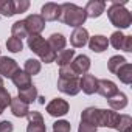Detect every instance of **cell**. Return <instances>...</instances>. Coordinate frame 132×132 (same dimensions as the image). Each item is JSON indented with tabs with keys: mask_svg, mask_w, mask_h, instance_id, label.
<instances>
[{
	"mask_svg": "<svg viewBox=\"0 0 132 132\" xmlns=\"http://www.w3.org/2000/svg\"><path fill=\"white\" fill-rule=\"evenodd\" d=\"M0 51H2V50H0Z\"/></svg>",
	"mask_w": 132,
	"mask_h": 132,
	"instance_id": "cell-40",
	"label": "cell"
},
{
	"mask_svg": "<svg viewBox=\"0 0 132 132\" xmlns=\"http://www.w3.org/2000/svg\"><path fill=\"white\" fill-rule=\"evenodd\" d=\"M59 20L69 27L73 28H79L84 25V22L87 20V14L86 10L75 5V3H62L61 5V17Z\"/></svg>",
	"mask_w": 132,
	"mask_h": 132,
	"instance_id": "cell-1",
	"label": "cell"
},
{
	"mask_svg": "<svg viewBox=\"0 0 132 132\" xmlns=\"http://www.w3.org/2000/svg\"><path fill=\"white\" fill-rule=\"evenodd\" d=\"M124 39L126 36L121 33V31H113L110 34V39H109V45H112L115 50H123V45H124Z\"/></svg>",
	"mask_w": 132,
	"mask_h": 132,
	"instance_id": "cell-27",
	"label": "cell"
},
{
	"mask_svg": "<svg viewBox=\"0 0 132 132\" xmlns=\"http://www.w3.org/2000/svg\"><path fill=\"white\" fill-rule=\"evenodd\" d=\"M72 124L67 120H57L53 123V132H70Z\"/></svg>",
	"mask_w": 132,
	"mask_h": 132,
	"instance_id": "cell-33",
	"label": "cell"
},
{
	"mask_svg": "<svg viewBox=\"0 0 132 132\" xmlns=\"http://www.w3.org/2000/svg\"><path fill=\"white\" fill-rule=\"evenodd\" d=\"M37 100H39V103H40V104H44V103H45V101H44V100H45L44 96H37Z\"/></svg>",
	"mask_w": 132,
	"mask_h": 132,
	"instance_id": "cell-38",
	"label": "cell"
},
{
	"mask_svg": "<svg viewBox=\"0 0 132 132\" xmlns=\"http://www.w3.org/2000/svg\"><path fill=\"white\" fill-rule=\"evenodd\" d=\"M89 31L84 28V27H79V28H75L72 36H70V44L73 48H82L84 45H87L89 42Z\"/></svg>",
	"mask_w": 132,
	"mask_h": 132,
	"instance_id": "cell-13",
	"label": "cell"
},
{
	"mask_svg": "<svg viewBox=\"0 0 132 132\" xmlns=\"http://www.w3.org/2000/svg\"><path fill=\"white\" fill-rule=\"evenodd\" d=\"M37 89H36V86H28L27 89H22V90H19V95H17V98L20 100V101H23L25 104H31V103H34L36 100H37Z\"/></svg>",
	"mask_w": 132,
	"mask_h": 132,
	"instance_id": "cell-20",
	"label": "cell"
},
{
	"mask_svg": "<svg viewBox=\"0 0 132 132\" xmlns=\"http://www.w3.org/2000/svg\"><path fill=\"white\" fill-rule=\"evenodd\" d=\"M75 57V50H62L59 53H56V59L54 62L59 65V67H64V65H69Z\"/></svg>",
	"mask_w": 132,
	"mask_h": 132,
	"instance_id": "cell-23",
	"label": "cell"
},
{
	"mask_svg": "<svg viewBox=\"0 0 132 132\" xmlns=\"http://www.w3.org/2000/svg\"><path fill=\"white\" fill-rule=\"evenodd\" d=\"M17 70H19V65L14 59H11L8 56H0V76L11 79Z\"/></svg>",
	"mask_w": 132,
	"mask_h": 132,
	"instance_id": "cell-11",
	"label": "cell"
},
{
	"mask_svg": "<svg viewBox=\"0 0 132 132\" xmlns=\"http://www.w3.org/2000/svg\"><path fill=\"white\" fill-rule=\"evenodd\" d=\"M28 126H27V132H47V126L44 123V117L40 112L37 110H30L28 115Z\"/></svg>",
	"mask_w": 132,
	"mask_h": 132,
	"instance_id": "cell-7",
	"label": "cell"
},
{
	"mask_svg": "<svg viewBox=\"0 0 132 132\" xmlns=\"http://www.w3.org/2000/svg\"><path fill=\"white\" fill-rule=\"evenodd\" d=\"M126 2H112V5L107 8V17L113 27H117L120 31L126 30L132 25V16L129 10L124 6Z\"/></svg>",
	"mask_w": 132,
	"mask_h": 132,
	"instance_id": "cell-2",
	"label": "cell"
},
{
	"mask_svg": "<svg viewBox=\"0 0 132 132\" xmlns=\"http://www.w3.org/2000/svg\"><path fill=\"white\" fill-rule=\"evenodd\" d=\"M107 103H109V106H110L112 110H115V112H117V110H123V109L127 106V96H126L123 92H118L115 96L109 98Z\"/></svg>",
	"mask_w": 132,
	"mask_h": 132,
	"instance_id": "cell-21",
	"label": "cell"
},
{
	"mask_svg": "<svg viewBox=\"0 0 132 132\" xmlns=\"http://www.w3.org/2000/svg\"><path fill=\"white\" fill-rule=\"evenodd\" d=\"M126 62H127V61H126V57H124V56L115 54V56H112V57L107 61V69H109V72H110V73H117V72H118V69H120V67H123Z\"/></svg>",
	"mask_w": 132,
	"mask_h": 132,
	"instance_id": "cell-25",
	"label": "cell"
},
{
	"mask_svg": "<svg viewBox=\"0 0 132 132\" xmlns=\"http://www.w3.org/2000/svg\"><path fill=\"white\" fill-rule=\"evenodd\" d=\"M47 112L50 117H54V118H59V117H64V115H67L69 113V103L62 100V98H53L48 104H47Z\"/></svg>",
	"mask_w": 132,
	"mask_h": 132,
	"instance_id": "cell-6",
	"label": "cell"
},
{
	"mask_svg": "<svg viewBox=\"0 0 132 132\" xmlns=\"http://www.w3.org/2000/svg\"><path fill=\"white\" fill-rule=\"evenodd\" d=\"M11 34L13 37H17V39H23V37H28V33H27V28H25V23L23 20H17L13 23L11 27Z\"/></svg>",
	"mask_w": 132,
	"mask_h": 132,
	"instance_id": "cell-26",
	"label": "cell"
},
{
	"mask_svg": "<svg viewBox=\"0 0 132 132\" xmlns=\"http://www.w3.org/2000/svg\"><path fill=\"white\" fill-rule=\"evenodd\" d=\"M47 44L48 47L54 51V53H59L62 50H65V45H67V39L62 33H53L48 39H47Z\"/></svg>",
	"mask_w": 132,
	"mask_h": 132,
	"instance_id": "cell-17",
	"label": "cell"
},
{
	"mask_svg": "<svg viewBox=\"0 0 132 132\" xmlns=\"http://www.w3.org/2000/svg\"><path fill=\"white\" fill-rule=\"evenodd\" d=\"M23 23H25L28 36H39L45 28V20L40 17V14H30L23 20Z\"/></svg>",
	"mask_w": 132,
	"mask_h": 132,
	"instance_id": "cell-5",
	"label": "cell"
},
{
	"mask_svg": "<svg viewBox=\"0 0 132 132\" xmlns=\"http://www.w3.org/2000/svg\"><path fill=\"white\" fill-rule=\"evenodd\" d=\"M89 48L93 51V53H103L107 50L109 47V39L103 34H95L92 37H89V42H87Z\"/></svg>",
	"mask_w": 132,
	"mask_h": 132,
	"instance_id": "cell-15",
	"label": "cell"
},
{
	"mask_svg": "<svg viewBox=\"0 0 132 132\" xmlns=\"http://www.w3.org/2000/svg\"><path fill=\"white\" fill-rule=\"evenodd\" d=\"M118 92L120 90L113 81H110V79H98L96 81V93L101 95L103 98L109 100V98L115 96Z\"/></svg>",
	"mask_w": 132,
	"mask_h": 132,
	"instance_id": "cell-9",
	"label": "cell"
},
{
	"mask_svg": "<svg viewBox=\"0 0 132 132\" xmlns=\"http://www.w3.org/2000/svg\"><path fill=\"white\" fill-rule=\"evenodd\" d=\"M106 120H107V109L86 107L81 112V121L92 124L95 127H106Z\"/></svg>",
	"mask_w": 132,
	"mask_h": 132,
	"instance_id": "cell-4",
	"label": "cell"
},
{
	"mask_svg": "<svg viewBox=\"0 0 132 132\" xmlns=\"http://www.w3.org/2000/svg\"><path fill=\"white\" fill-rule=\"evenodd\" d=\"M6 48H8V51H11V53H19V51L23 50V42H22L20 39L11 36V37H8V40H6Z\"/></svg>",
	"mask_w": 132,
	"mask_h": 132,
	"instance_id": "cell-30",
	"label": "cell"
},
{
	"mask_svg": "<svg viewBox=\"0 0 132 132\" xmlns=\"http://www.w3.org/2000/svg\"><path fill=\"white\" fill-rule=\"evenodd\" d=\"M86 14H87V19H98L104 11H106V2L103 0H90L86 5Z\"/></svg>",
	"mask_w": 132,
	"mask_h": 132,
	"instance_id": "cell-14",
	"label": "cell"
},
{
	"mask_svg": "<svg viewBox=\"0 0 132 132\" xmlns=\"http://www.w3.org/2000/svg\"><path fill=\"white\" fill-rule=\"evenodd\" d=\"M3 87H5V86H3V78L0 76V89H3Z\"/></svg>",
	"mask_w": 132,
	"mask_h": 132,
	"instance_id": "cell-39",
	"label": "cell"
},
{
	"mask_svg": "<svg viewBox=\"0 0 132 132\" xmlns=\"http://www.w3.org/2000/svg\"><path fill=\"white\" fill-rule=\"evenodd\" d=\"M96 78L93 76V75H90V73H86V75H82V78L79 79V87H81V90L86 93V95H93V93H96Z\"/></svg>",
	"mask_w": 132,
	"mask_h": 132,
	"instance_id": "cell-16",
	"label": "cell"
},
{
	"mask_svg": "<svg viewBox=\"0 0 132 132\" xmlns=\"http://www.w3.org/2000/svg\"><path fill=\"white\" fill-rule=\"evenodd\" d=\"M78 132H98V127L92 126V124H87V123H79L78 126Z\"/></svg>",
	"mask_w": 132,
	"mask_h": 132,
	"instance_id": "cell-35",
	"label": "cell"
},
{
	"mask_svg": "<svg viewBox=\"0 0 132 132\" xmlns=\"http://www.w3.org/2000/svg\"><path fill=\"white\" fill-rule=\"evenodd\" d=\"M70 65H72V69L75 70V73L79 76V75H86V73H89L92 62H90V57H89V56H86V54H79V56H76V57L70 62Z\"/></svg>",
	"mask_w": 132,
	"mask_h": 132,
	"instance_id": "cell-12",
	"label": "cell"
},
{
	"mask_svg": "<svg viewBox=\"0 0 132 132\" xmlns=\"http://www.w3.org/2000/svg\"><path fill=\"white\" fill-rule=\"evenodd\" d=\"M123 51H126V53H130L132 51V36H126L124 45H123Z\"/></svg>",
	"mask_w": 132,
	"mask_h": 132,
	"instance_id": "cell-37",
	"label": "cell"
},
{
	"mask_svg": "<svg viewBox=\"0 0 132 132\" xmlns=\"http://www.w3.org/2000/svg\"><path fill=\"white\" fill-rule=\"evenodd\" d=\"M11 95H10V92L3 87V89H0V115L3 113V110L10 106V103H11Z\"/></svg>",
	"mask_w": 132,
	"mask_h": 132,
	"instance_id": "cell-31",
	"label": "cell"
},
{
	"mask_svg": "<svg viewBox=\"0 0 132 132\" xmlns=\"http://www.w3.org/2000/svg\"><path fill=\"white\" fill-rule=\"evenodd\" d=\"M27 44L30 47V50L37 54L40 57V62H45V64H51L54 62L56 59V53L48 47L47 40L39 34V36H28L27 37Z\"/></svg>",
	"mask_w": 132,
	"mask_h": 132,
	"instance_id": "cell-3",
	"label": "cell"
},
{
	"mask_svg": "<svg viewBox=\"0 0 132 132\" xmlns=\"http://www.w3.org/2000/svg\"><path fill=\"white\" fill-rule=\"evenodd\" d=\"M40 69H42V62L37 61V59H27L25 61V65H23V72L28 73L30 76H34V75H39L40 73Z\"/></svg>",
	"mask_w": 132,
	"mask_h": 132,
	"instance_id": "cell-24",
	"label": "cell"
},
{
	"mask_svg": "<svg viewBox=\"0 0 132 132\" xmlns=\"http://www.w3.org/2000/svg\"><path fill=\"white\" fill-rule=\"evenodd\" d=\"M115 75H117V78H118L123 84H126V86L132 84V64L126 62L123 67L118 69V72H117Z\"/></svg>",
	"mask_w": 132,
	"mask_h": 132,
	"instance_id": "cell-22",
	"label": "cell"
},
{
	"mask_svg": "<svg viewBox=\"0 0 132 132\" xmlns=\"http://www.w3.org/2000/svg\"><path fill=\"white\" fill-rule=\"evenodd\" d=\"M59 78L61 79H72V78H78V75L75 73V70L72 69V65H64L59 69Z\"/></svg>",
	"mask_w": 132,
	"mask_h": 132,
	"instance_id": "cell-32",
	"label": "cell"
},
{
	"mask_svg": "<svg viewBox=\"0 0 132 132\" xmlns=\"http://www.w3.org/2000/svg\"><path fill=\"white\" fill-rule=\"evenodd\" d=\"M11 81H13V84H14L19 90L27 89L28 86H31V84H33V82H31V76H30L28 73H25L23 70H20V69L14 73V76L11 78Z\"/></svg>",
	"mask_w": 132,
	"mask_h": 132,
	"instance_id": "cell-19",
	"label": "cell"
},
{
	"mask_svg": "<svg viewBox=\"0 0 132 132\" xmlns=\"http://www.w3.org/2000/svg\"><path fill=\"white\" fill-rule=\"evenodd\" d=\"M57 90L65 93V95H70L75 96L81 92L79 87V78H72V79H57Z\"/></svg>",
	"mask_w": 132,
	"mask_h": 132,
	"instance_id": "cell-8",
	"label": "cell"
},
{
	"mask_svg": "<svg viewBox=\"0 0 132 132\" xmlns=\"http://www.w3.org/2000/svg\"><path fill=\"white\" fill-rule=\"evenodd\" d=\"M14 3V14H20V13H25L28 8H30V2L28 0H16Z\"/></svg>",
	"mask_w": 132,
	"mask_h": 132,
	"instance_id": "cell-34",
	"label": "cell"
},
{
	"mask_svg": "<svg viewBox=\"0 0 132 132\" xmlns=\"http://www.w3.org/2000/svg\"><path fill=\"white\" fill-rule=\"evenodd\" d=\"M117 130H120V132H132V118L129 115H120Z\"/></svg>",
	"mask_w": 132,
	"mask_h": 132,
	"instance_id": "cell-28",
	"label": "cell"
},
{
	"mask_svg": "<svg viewBox=\"0 0 132 132\" xmlns=\"http://www.w3.org/2000/svg\"><path fill=\"white\" fill-rule=\"evenodd\" d=\"M13 130H14V126L11 121H8V120L0 121V132H13Z\"/></svg>",
	"mask_w": 132,
	"mask_h": 132,
	"instance_id": "cell-36",
	"label": "cell"
},
{
	"mask_svg": "<svg viewBox=\"0 0 132 132\" xmlns=\"http://www.w3.org/2000/svg\"><path fill=\"white\" fill-rule=\"evenodd\" d=\"M40 17H42L45 22L59 20V17H61V5L53 3V2L45 3V5L40 8Z\"/></svg>",
	"mask_w": 132,
	"mask_h": 132,
	"instance_id": "cell-10",
	"label": "cell"
},
{
	"mask_svg": "<svg viewBox=\"0 0 132 132\" xmlns=\"http://www.w3.org/2000/svg\"><path fill=\"white\" fill-rule=\"evenodd\" d=\"M10 107H11V113L17 118H23L28 115L30 112V107L28 104H25L23 101H20L17 96L16 98H11V103H10Z\"/></svg>",
	"mask_w": 132,
	"mask_h": 132,
	"instance_id": "cell-18",
	"label": "cell"
},
{
	"mask_svg": "<svg viewBox=\"0 0 132 132\" xmlns=\"http://www.w3.org/2000/svg\"><path fill=\"white\" fill-rule=\"evenodd\" d=\"M0 14L3 17L14 16V3L13 0H0Z\"/></svg>",
	"mask_w": 132,
	"mask_h": 132,
	"instance_id": "cell-29",
	"label": "cell"
}]
</instances>
